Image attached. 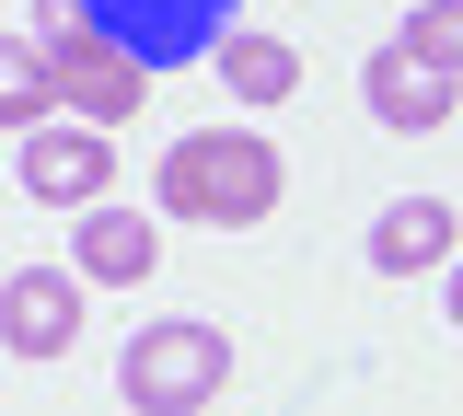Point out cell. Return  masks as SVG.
Masks as SVG:
<instances>
[{
    "label": "cell",
    "instance_id": "cell-1",
    "mask_svg": "<svg viewBox=\"0 0 463 416\" xmlns=\"http://www.w3.org/2000/svg\"><path fill=\"white\" fill-rule=\"evenodd\" d=\"M279 151L255 127H185L163 162H151V208L163 220H197V232H255L279 208Z\"/></svg>",
    "mask_w": 463,
    "mask_h": 416
},
{
    "label": "cell",
    "instance_id": "cell-2",
    "mask_svg": "<svg viewBox=\"0 0 463 416\" xmlns=\"http://www.w3.org/2000/svg\"><path fill=\"white\" fill-rule=\"evenodd\" d=\"M35 47H47V93H58V116L116 127V116H139V105H151V69L128 59V47H105V35L81 23V0H35Z\"/></svg>",
    "mask_w": 463,
    "mask_h": 416
},
{
    "label": "cell",
    "instance_id": "cell-3",
    "mask_svg": "<svg viewBox=\"0 0 463 416\" xmlns=\"http://www.w3.org/2000/svg\"><path fill=\"white\" fill-rule=\"evenodd\" d=\"M116 393L139 416H197L232 393V336L221 324H139L116 347Z\"/></svg>",
    "mask_w": 463,
    "mask_h": 416
},
{
    "label": "cell",
    "instance_id": "cell-4",
    "mask_svg": "<svg viewBox=\"0 0 463 416\" xmlns=\"http://www.w3.org/2000/svg\"><path fill=\"white\" fill-rule=\"evenodd\" d=\"M81 23L105 35V47H128V59L151 69H185V59H209L232 23H243V0H81Z\"/></svg>",
    "mask_w": 463,
    "mask_h": 416
},
{
    "label": "cell",
    "instance_id": "cell-5",
    "mask_svg": "<svg viewBox=\"0 0 463 416\" xmlns=\"http://www.w3.org/2000/svg\"><path fill=\"white\" fill-rule=\"evenodd\" d=\"M24 197L35 208H105V185H116V139L105 127H81V116H47V127H24Z\"/></svg>",
    "mask_w": 463,
    "mask_h": 416
},
{
    "label": "cell",
    "instance_id": "cell-6",
    "mask_svg": "<svg viewBox=\"0 0 463 416\" xmlns=\"http://www.w3.org/2000/svg\"><path fill=\"white\" fill-rule=\"evenodd\" d=\"M0 347H12V358H70V347H81V278H70V266L0 278Z\"/></svg>",
    "mask_w": 463,
    "mask_h": 416
},
{
    "label": "cell",
    "instance_id": "cell-7",
    "mask_svg": "<svg viewBox=\"0 0 463 416\" xmlns=\"http://www.w3.org/2000/svg\"><path fill=\"white\" fill-rule=\"evenodd\" d=\"M359 105H371V127H394V139H429L440 116H463L452 69L405 59V47H371V59H359Z\"/></svg>",
    "mask_w": 463,
    "mask_h": 416
},
{
    "label": "cell",
    "instance_id": "cell-8",
    "mask_svg": "<svg viewBox=\"0 0 463 416\" xmlns=\"http://www.w3.org/2000/svg\"><path fill=\"white\" fill-rule=\"evenodd\" d=\"M151 266H163V220L151 208H81V243H70L81 290H139Z\"/></svg>",
    "mask_w": 463,
    "mask_h": 416
},
{
    "label": "cell",
    "instance_id": "cell-9",
    "mask_svg": "<svg viewBox=\"0 0 463 416\" xmlns=\"http://www.w3.org/2000/svg\"><path fill=\"white\" fill-rule=\"evenodd\" d=\"M452 254H463L452 197H394V208L371 220V266H383V278H429V266H452Z\"/></svg>",
    "mask_w": 463,
    "mask_h": 416
},
{
    "label": "cell",
    "instance_id": "cell-10",
    "mask_svg": "<svg viewBox=\"0 0 463 416\" xmlns=\"http://www.w3.org/2000/svg\"><path fill=\"white\" fill-rule=\"evenodd\" d=\"M209 69L232 81V105H289L301 93V47L289 35H255V23H232L221 47H209Z\"/></svg>",
    "mask_w": 463,
    "mask_h": 416
},
{
    "label": "cell",
    "instance_id": "cell-11",
    "mask_svg": "<svg viewBox=\"0 0 463 416\" xmlns=\"http://www.w3.org/2000/svg\"><path fill=\"white\" fill-rule=\"evenodd\" d=\"M58 93H47V47L35 35H0V127H47Z\"/></svg>",
    "mask_w": 463,
    "mask_h": 416
},
{
    "label": "cell",
    "instance_id": "cell-12",
    "mask_svg": "<svg viewBox=\"0 0 463 416\" xmlns=\"http://www.w3.org/2000/svg\"><path fill=\"white\" fill-rule=\"evenodd\" d=\"M394 47H405V59H429V69H452V81H463V0H417Z\"/></svg>",
    "mask_w": 463,
    "mask_h": 416
},
{
    "label": "cell",
    "instance_id": "cell-13",
    "mask_svg": "<svg viewBox=\"0 0 463 416\" xmlns=\"http://www.w3.org/2000/svg\"><path fill=\"white\" fill-rule=\"evenodd\" d=\"M440 312H452V324H463V254H452V266H440Z\"/></svg>",
    "mask_w": 463,
    "mask_h": 416
}]
</instances>
